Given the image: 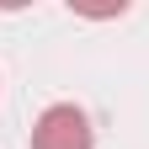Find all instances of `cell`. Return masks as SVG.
<instances>
[{
  "label": "cell",
  "instance_id": "cell-1",
  "mask_svg": "<svg viewBox=\"0 0 149 149\" xmlns=\"http://www.w3.org/2000/svg\"><path fill=\"white\" fill-rule=\"evenodd\" d=\"M32 149H96V133H91V117L80 107H48L43 117L32 123Z\"/></svg>",
  "mask_w": 149,
  "mask_h": 149
}]
</instances>
